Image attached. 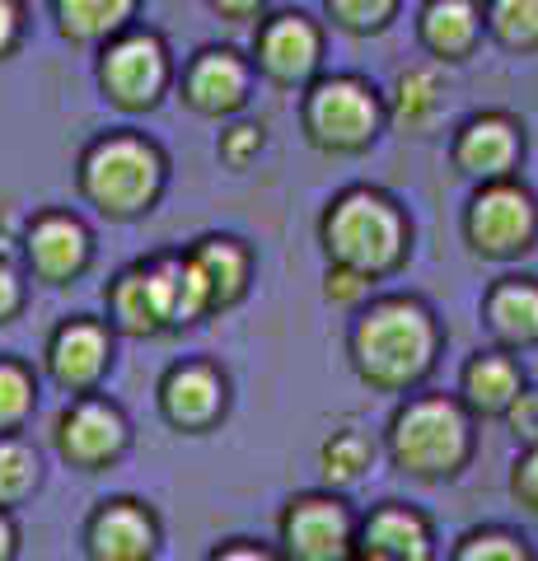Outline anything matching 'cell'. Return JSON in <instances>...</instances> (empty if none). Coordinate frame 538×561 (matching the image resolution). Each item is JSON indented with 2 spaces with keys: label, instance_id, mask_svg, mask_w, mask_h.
Returning a JSON list of instances; mask_svg holds the SVG:
<instances>
[{
  "label": "cell",
  "instance_id": "1f68e13d",
  "mask_svg": "<svg viewBox=\"0 0 538 561\" xmlns=\"http://www.w3.org/2000/svg\"><path fill=\"white\" fill-rule=\"evenodd\" d=\"M333 10L342 14L346 24L375 28V24H385V14L393 10V0H333Z\"/></svg>",
  "mask_w": 538,
  "mask_h": 561
},
{
  "label": "cell",
  "instance_id": "cb8c5ba5",
  "mask_svg": "<svg viewBox=\"0 0 538 561\" xmlns=\"http://www.w3.org/2000/svg\"><path fill=\"white\" fill-rule=\"evenodd\" d=\"M440 103V84L431 70H408L403 80H398V122H408V127H422V122H431V113H436Z\"/></svg>",
  "mask_w": 538,
  "mask_h": 561
},
{
  "label": "cell",
  "instance_id": "5b68a950",
  "mask_svg": "<svg viewBox=\"0 0 538 561\" xmlns=\"http://www.w3.org/2000/svg\"><path fill=\"white\" fill-rule=\"evenodd\" d=\"M90 192L108 210H136L154 192V154L136 140H113L94 150L90 160Z\"/></svg>",
  "mask_w": 538,
  "mask_h": 561
},
{
  "label": "cell",
  "instance_id": "f1b7e54d",
  "mask_svg": "<svg viewBox=\"0 0 538 561\" xmlns=\"http://www.w3.org/2000/svg\"><path fill=\"white\" fill-rule=\"evenodd\" d=\"M28 408V379L14 365H0V426L20 421Z\"/></svg>",
  "mask_w": 538,
  "mask_h": 561
},
{
  "label": "cell",
  "instance_id": "f35d334b",
  "mask_svg": "<svg viewBox=\"0 0 538 561\" xmlns=\"http://www.w3.org/2000/svg\"><path fill=\"white\" fill-rule=\"evenodd\" d=\"M220 5H225V10H249L253 0H220Z\"/></svg>",
  "mask_w": 538,
  "mask_h": 561
},
{
  "label": "cell",
  "instance_id": "44dd1931",
  "mask_svg": "<svg viewBox=\"0 0 538 561\" xmlns=\"http://www.w3.org/2000/svg\"><path fill=\"white\" fill-rule=\"evenodd\" d=\"M187 90H193V99L202 103V108H230V103L239 99V90H244V70L234 66V57H206L193 70Z\"/></svg>",
  "mask_w": 538,
  "mask_h": 561
},
{
  "label": "cell",
  "instance_id": "8fae6325",
  "mask_svg": "<svg viewBox=\"0 0 538 561\" xmlns=\"http://www.w3.org/2000/svg\"><path fill=\"white\" fill-rule=\"evenodd\" d=\"M375 561H431V529L416 511L403 505H385L366 524V552Z\"/></svg>",
  "mask_w": 538,
  "mask_h": 561
},
{
  "label": "cell",
  "instance_id": "d4e9b609",
  "mask_svg": "<svg viewBox=\"0 0 538 561\" xmlns=\"http://www.w3.org/2000/svg\"><path fill=\"white\" fill-rule=\"evenodd\" d=\"M370 468V445L360 435H333L323 449V478L328 482H356Z\"/></svg>",
  "mask_w": 538,
  "mask_h": 561
},
{
  "label": "cell",
  "instance_id": "ac0fdd59",
  "mask_svg": "<svg viewBox=\"0 0 538 561\" xmlns=\"http://www.w3.org/2000/svg\"><path fill=\"white\" fill-rule=\"evenodd\" d=\"M103 365V337L94 328H66L51 351V370L61 383H90Z\"/></svg>",
  "mask_w": 538,
  "mask_h": 561
},
{
  "label": "cell",
  "instance_id": "ab89813d",
  "mask_svg": "<svg viewBox=\"0 0 538 561\" xmlns=\"http://www.w3.org/2000/svg\"><path fill=\"white\" fill-rule=\"evenodd\" d=\"M360 561H375V557H360Z\"/></svg>",
  "mask_w": 538,
  "mask_h": 561
},
{
  "label": "cell",
  "instance_id": "8d00e7d4",
  "mask_svg": "<svg viewBox=\"0 0 538 561\" xmlns=\"http://www.w3.org/2000/svg\"><path fill=\"white\" fill-rule=\"evenodd\" d=\"M14 309V280L10 272H0V313H10Z\"/></svg>",
  "mask_w": 538,
  "mask_h": 561
},
{
  "label": "cell",
  "instance_id": "4fadbf2b",
  "mask_svg": "<svg viewBox=\"0 0 538 561\" xmlns=\"http://www.w3.org/2000/svg\"><path fill=\"white\" fill-rule=\"evenodd\" d=\"M61 445L76 463H103L108 454H117V445H123V421H117V412L99 408V402H84V408H76L66 416Z\"/></svg>",
  "mask_w": 538,
  "mask_h": 561
},
{
  "label": "cell",
  "instance_id": "277c9868",
  "mask_svg": "<svg viewBox=\"0 0 538 561\" xmlns=\"http://www.w3.org/2000/svg\"><path fill=\"white\" fill-rule=\"evenodd\" d=\"M538 234V206L529 197V187H519L511 179L488 183L468 202V243L482 257H515L534 249Z\"/></svg>",
  "mask_w": 538,
  "mask_h": 561
},
{
  "label": "cell",
  "instance_id": "f546056e",
  "mask_svg": "<svg viewBox=\"0 0 538 561\" xmlns=\"http://www.w3.org/2000/svg\"><path fill=\"white\" fill-rule=\"evenodd\" d=\"M511 491H515V501L525 505L529 515H538V449H525V454L515 459Z\"/></svg>",
  "mask_w": 538,
  "mask_h": 561
},
{
  "label": "cell",
  "instance_id": "d6986e66",
  "mask_svg": "<svg viewBox=\"0 0 538 561\" xmlns=\"http://www.w3.org/2000/svg\"><path fill=\"white\" fill-rule=\"evenodd\" d=\"M33 257H38V267L47 276L76 272L80 257H84V234L71 220H43L38 230H33Z\"/></svg>",
  "mask_w": 538,
  "mask_h": 561
},
{
  "label": "cell",
  "instance_id": "2e32d148",
  "mask_svg": "<svg viewBox=\"0 0 538 561\" xmlns=\"http://www.w3.org/2000/svg\"><path fill=\"white\" fill-rule=\"evenodd\" d=\"M216 402H220V383L211 370H179L169 383H164V408L173 421H183V426H202L206 416L216 412Z\"/></svg>",
  "mask_w": 538,
  "mask_h": 561
},
{
  "label": "cell",
  "instance_id": "d6a6232c",
  "mask_svg": "<svg viewBox=\"0 0 538 561\" xmlns=\"http://www.w3.org/2000/svg\"><path fill=\"white\" fill-rule=\"evenodd\" d=\"M328 295H333V300H360V295H366V272H352V267H342V272H333L328 276Z\"/></svg>",
  "mask_w": 538,
  "mask_h": 561
},
{
  "label": "cell",
  "instance_id": "8992f818",
  "mask_svg": "<svg viewBox=\"0 0 538 561\" xmlns=\"http://www.w3.org/2000/svg\"><path fill=\"white\" fill-rule=\"evenodd\" d=\"M519 154H525V136H519V122L506 117V113H482V117H473L459 131V140H455L459 169L473 173V179H488V183L506 179V173L519 164Z\"/></svg>",
  "mask_w": 538,
  "mask_h": 561
},
{
  "label": "cell",
  "instance_id": "7a4b0ae2",
  "mask_svg": "<svg viewBox=\"0 0 538 561\" xmlns=\"http://www.w3.org/2000/svg\"><path fill=\"white\" fill-rule=\"evenodd\" d=\"M389 449L393 463L412 478H455L468 463L473 431L455 398H416L393 416Z\"/></svg>",
  "mask_w": 538,
  "mask_h": 561
},
{
  "label": "cell",
  "instance_id": "836d02e7",
  "mask_svg": "<svg viewBox=\"0 0 538 561\" xmlns=\"http://www.w3.org/2000/svg\"><path fill=\"white\" fill-rule=\"evenodd\" d=\"M253 146H257V131L253 127H234V136L225 140V154H230V160H244Z\"/></svg>",
  "mask_w": 538,
  "mask_h": 561
},
{
  "label": "cell",
  "instance_id": "e575fe53",
  "mask_svg": "<svg viewBox=\"0 0 538 561\" xmlns=\"http://www.w3.org/2000/svg\"><path fill=\"white\" fill-rule=\"evenodd\" d=\"M216 561H272V557L257 552V548H230V552H220Z\"/></svg>",
  "mask_w": 538,
  "mask_h": 561
},
{
  "label": "cell",
  "instance_id": "30bf717a",
  "mask_svg": "<svg viewBox=\"0 0 538 561\" xmlns=\"http://www.w3.org/2000/svg\"><path fill=\"white\" fill-rule=\"evenodd\" d=\"M525 393V375L506 351H482L463 370V402L482 416H511V408Z\"/></svg>",
  "mask_w": 538,
  "mask_h": 561
},
{
  "label": "cell",
  "instance_id": "9c48e42d",
  "mask_svg": "<svg viewBox=\"0 0 538 561\" xmlns=\"http://www.w3.org/2000/svg\"><path fill=\"white\" fill-rule=\"evenodd\" d=\"M314 131L328 146H360L375 131V99L352 80H333L314 94Z\"/></svg>",
  "mask_w": 538,
  "mask_h": 561
},
{
  "label": "cell",
  "instance_id": "9a60e30c",
  "mask_svg": "<svg viewBox=\"0 0 538 561\" xmlns=\"http://www.w3.org/2000/svg\"><path fill=\"white\" fill-rule=\"evenodd\" d=\"M150 519L131 505H113L94 519V534H90V548L94 561H141L150 552Z\"/></svg>",
  "mask_w": 538,
  "mask_h": 561
},
{
  "label": "cell",
  "instance_id": "484cf974",
  "mask_svg": "<svg viewBox=\"0 0 538 561\" xmlns=\"http://www.w3.org/2000/svg\"><path fill=\"white\" fill-rule=\"evenodd\" d=\"M127 5L131 0H61V14H66V28L90 38V33L113 28L127 14Z\"/></svg>",
  "mask_w": 538,
  "mask_h": 561
},
{
  "label": "cell",
  "instance_id": "603a6c76",
  "mask_svg": "<svg viewBox=\"0 0 538 561\" xmlns=\"http://www.w3.org/2000/svg\"><path fill=\"white\" fill-rule=\"evenodd\" d=\"M197 272L206 280V295H211V300H234L239 280H244V257H239L230 243H211V249H202Z\"/></svg>",
  "mask_w": 538,
  "mask_h": 561
},
{
  "label": "cell",
  "instance_id": "4316f807",
  "mask_svg": "<svg viewBox=\"0 0 538 561\" xmlns=\"http://www.w3.org/2000/svg\"><path fill=\"white\" fill-rule=\"evenodd\" d=\"M33 454L24 445H10V440H0V501H20L28 482H33Z\"/></svg>",
  "mask_w": 538,
  "mask_h": 561
},
{
  "label": "cell",
  "instance_id": "d590c367",
  "mask_svg": "<svg viewBox=\"0 0 538 561\" xmlns=\"http://www.w3.org/2000/svg\"><path fill=\"white\" fill-rule=\"evenodd\" d=\"M10 33H14V10H10V0H0V47L10 43Z\"/></svg>",
  "mask_w": 538,
  "mask_h": 561
},
{
  "label": "cell",
  "instance_id": "e0dca14e",
  "mask_svg": "<svg viewBox=\"0 0 538 561\" xmlns=\"http://www.w3.org/2000/svg\"><path fill=\"white\" fill-rule=\"evenodd\" d=\"M314 51H319V38L305 20H282L263 43V57L276 76H305L314 66Z\"/></svg>",
  "mask_w": 538,
  "mask_h": 561
},
{
  "label": "cell",
  "instance_id": "ffe728a7",
  "mask_svg": "<svg viewBox=\"0 0 538 561\" xmlns=\"http://www.w3.org/2000/svg\"><path fill=\"white\" fill-rule=\"evenodd\" d=\"M488 24L511 51H538V0H492Z\"/></svg>",
  "mask_w": 538,
  "mask_h": 561
},
{
  "label": "cell",
  "instance_id": "52a82bcc",
  "mask_svg": "<svg viewBox=\"0 0 538 561\" xmlns=\"http://www.w3.org/2000/svg\"><path fill=\"white\" fill-rule=\"evenodd\" d=\"M286 548L295 561H346L352 552V519L337 501L309 496L286 515Z\"/></svg>",
  "mask_w": 538,
  "mask_h": 561
},
{
  "label": "cell",
  "instance_id": "5bb4252c",
  "mask_svg": "<svg viewBox=\"0 0 538 561\" xmlns=\"http://www.w3.org/2000/svg\"><path fill=\"white\" fill-rule=\"evenodd\" d=\"M160 80H164V61H160V47H154L150 38H131L123 47H113L108 84H113V94L123 103L150 99L154 90H160Z\"/></svg>",
  "mask_w": 538,
  "mask_h": 561
},
{
  "label": "cell",
  "instance_id": "83f0119b",
  "mask_svg": "<svg viewBox=\"0 0 538 561\" xmlns=\"http://www.w3.org/2000/svg\"><path fill=\"white\" fill-rule=\"evenodd\" d=\"M117 309H123L127 328H154L160 319H154V300H150V286L146 276H127L123 290H117Z\"/></svg>",
  "mask_w": 538,
  "mask_h": 561
},
{
  "label": "cell",
  "instance_id": "6da1fadb",
  "mask_svg": "<svg viewBox=\"0 0 538 561\" xmlns=\"http://www.w3.org/2000/svg\"><path fill=\"white\" fill-rule=\"evenodd\" d=\"M436 356V323L412 300H389L370 309V319L356 328V360L360 375L379 389H408L431 370Z\"/></svg>",
  "mask_w": 538,
  "mask_h": 561
},
{
  "label": "cell",
  "instance_id": "7402d4cb",
  "mask_svg": "<svg viewBox=\"0 0 538 561\" xmlns=\"http://www.w3.org/2000/svg\"><path fill=\"white\" fill-rule=\"evenodd\" d=\"M455 561H534V552L511 529H478L455 548Z\"/></svg>",
  "mask_w": 538,
  "mask_h": 561
},
{
  "label": "cell",
  "instance_id": "7c38bea8",
  "mask_svg": "<svg viewBox=\"0 0 538 561\" xmlns=\"http://www.w3.org/2000/svg\"><path fill=\"white\" fill-rule=\"evenodd\" d=\"M478 28H482V10L473 0H431L422 10V38L431 51H440V57L459 61L473 51L478 43Z\"/></svg>",
  "mask_w": 538,
  "mask_h": 561
},
{
  "label": "cell",
  "instance_id": "3957f363",
  "mask_svg": "<svg viewBox=\"0 0 538 561\" xmlns=\"http://www.w3.org/2000/svg\"><path fill=\"white\" fill-rule=\"evenodd\" d=\"M328 243L352 272H385L403 253V220L389 202L370 197V192H352L328 220Z\"/></svg>",
  "mask_w": 538,
  "mask_h": 561
},
{
  "label": "cell",
  "instance_id": "4dcf8cb0",
  "mask_svg": "<svg viewBox=\"0 0 538 561\" xmlns=\"http://www.w3.org/2000/svg\"><path fill=\"white\" fill-rule=\"evenodd\" d=\"M506 421H511V435H515L519 445H525V449H538V389H525V393H519V402L511 408Z\"/></svg>",
  "mask_w": 538,
  "mask_h": 561
},
{
  "label": "cell",
  "instance_id": "74e56055",
  "mask_svg": "<svg viewBox=\"0 0 538 561\" xmlns=\"http://www.w3.org/2000/svg\"><path fill=\"white\" fill-rule=\"evenodd\" d=\"M10 552H14V529L0 519V561H10Z\"/></svg>",
  "mask_w": 538,
  "mask_h": 561
},
{
  "label": "cell",
  "instance_id": "ba28073f",
  "mask_svg": "<svg viewBox=\"0 0 538 561\" xmlns=\"http://www.w3.org/2000/svg\"><path fill=\"white\" fill-rule=\"evenodd\" d=\"M482 319H488L492 337L511 351L538 346V280L534 276H506L496 280L482 300Z\"/></svg>",
  "mask_w": 538,
  "mask_h": 561
}]
</instances>
